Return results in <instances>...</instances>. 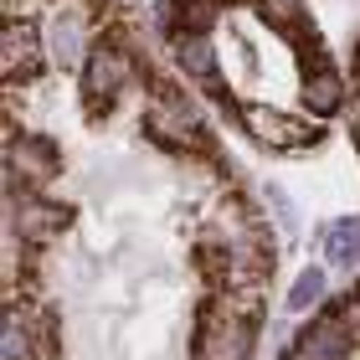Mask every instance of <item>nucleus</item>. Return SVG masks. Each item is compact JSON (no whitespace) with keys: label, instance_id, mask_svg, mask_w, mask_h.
<instances>
[{"label":"nucleus","instance_id":"obj_1","mask_svg":"<svg viewBox=\"0 0 360 360\" xmlns=\"http://www.w3.org/2000/svg\"><path fill=\"white\" fill-rule=\"evenodd\" d=\"M252 319L232 314L221 304V293H211L195 319V360H248L252 355Z\"/></svg>","mask_w":360,"mask_h":360},{"label":"nucleus","instance_id":"obj_2","mask_svg":"<svg viewBox=\"0 0 360 360\" xmlns=\"http://www.w3.org/2000/svg\"><path fill=\"white\" fill-rule=\"evenodd\" d=\"M330 257H335V263H355V257H360V221L355 217L330 226Z\"/></svg>","mask_w":360,"mask_h":360},{"label":"nucleus","instance_id":"obj_3","mask_svg":"<svg viewBox=\"0 0 360 360\" xmlns=\"http://www.w3.org/2000/svg\"><path fill=\"white\" fill-rule=\"evenodd\" d=\"M319 293H324V273H319V268H309L299 283H293V299H288V304H293V309H309V304L319 299Z\"/></svg>","mask_w":360,"mask_h":360},{"label":"nucleus","instance_id":"obj_4","mask_svg":"<svg viewBox=\"0 0 360 360\" xmlns=\"http://www.w3.org/2000/svg\"><path fill=\"white\" fill-rule=\"evenodd\" d=\"M340 324H345V335H350V345H360V288L350 293L345 304H340Z\"/></svg>","mask_w":360,"mask_h":360}]
</instances>
